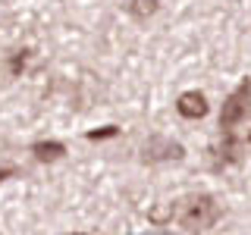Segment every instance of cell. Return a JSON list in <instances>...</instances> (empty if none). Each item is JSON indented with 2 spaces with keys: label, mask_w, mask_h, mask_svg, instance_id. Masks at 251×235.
<instances>
[{
  "label": "cell",
  "mask_w": 251,
  "mask_h": 235,
  "mask_svg": "<svg viewBox=\"0 0 251 235\" xmlns=\"http://www.w3.org/2000/svg\"><path fill=\"white\" fill-rule=\"evenodd\" d=\"M223 216V207L210 194H185L170 207V219H176L188 232H204Z\"/></svg>",
  "instance_id": "obj_1"
},
{
  "label": "cell",
  "mask_w": 251,
  "mask_h": 235,
  "mask_svg": "<svg viewBox=\"0 0 251 235\" xmlns=\"http://www.w3.org/2000/svg\"><path fill=\"white\" fill-rule=\"evenodd\" d=\"M248 107H251V82L245 78V82L223 100V110H220V129H226V132L235 129V125L248 116Z\"/></svg>",
  "instance_id": "obj_2"
},
{
  "label": "cell",
  "mask_w": 251,
  "mask_h": 235,
  "mask_svg": "<svg viewBox=\"0 0 251 235\" xmlns=\"http://www.w3.org/2000/svg\"><path fill=\"white\" fill-rule=\"evenodd\" d=\"M185 157V147L173 138H148L141 144V160L145 163H170V160H182Z\"/></svg>",
  "instance_id": "obj_3"
},
{
  "label": "cell",
  "mask_w": 251,
  "mask_h": 235,
  "mask_svg": "<svg viewBox=\"0 0 251 235\" xmlns=\"http://www.w3.org/2000/svg\"><path fill=\"white\" fill-rule=\"evenodd\" d=\"M176 110L185 119H201V116H207V97L201 91H185V94H179Z\"/></svg>",
  "instance_id": "obj_4"
},
{
  "label": "cell",
  "mask_w": 251,
  "mask_h": 235,
  "mask_svg": "<svg viewBox=\"0 0 251 235\" xmlns=\"http://www.w3.org/2000/svg\"><path fill=\"white\" fill-rule=\"evenodd\" d=\"M120 3H123V10L138 22H148L157 10H160V0H120Z\"/></svg>",
  "instance_id": "obj_5"
},
{
  "label": "cell",
  "mask_w": 251,
  "mask_h": 235,
  "mask_svg": "<svg viewBox=\"0 0 251 235\" xmlns=\"http://www.w3.org/2000/svg\"><path fill=\"white\" fill-rule=\"evenodd\" d=\"M31 154L41 163H50V160H60V157L66 154V147H63L60 141H35V144H31Z\"/></svg>",
  "instance_id": "obj_6"
},
{
  "label": "cell",
  "mask_w": 251,
  "mask_h": 235,
  "mask_svg": "<svg viewBox=\"0 0 251 235\" xmlns=\"http://www.w3.org/2000/svg\"><path fill=\"white\" fill-rule=\"evenodd\" d=\"M28 60H31V50H16L13 60H10V72L13 75H22L28 69Z\"/></svg>",
  "instance_id": "obj_7"
},
{
  "label": "cell",
  "mask_w": 251,
  "mask_h": 235,
  "mask_svg": "<svg viewBox=\"0 0 251 235\" xmlns=\"http://www.w3.org/2000/svg\"><path fill=\"white\" fill-rule=\"evenodd\" d=\"M116 135V129L113 125H104V129H94V132H88V141H98V138H113Z\"/></svg>",
  "instance_id": "obj_8"
},
{
  "label": "cell",
  "mask_w": 251,
  "mask_h": 235,
  "mask_svg": "<svg viewBox=\"0 0 251 235\" xmlns=\"http://www.w3.org/2000/svg\"><path fill=\"white\" fill-rule=\"evenodd\" d=\"M13 176H16L13 166H3V169H0V182H6V179H13Z\"/></svg>",
  "instance_id": "obj_9"
},
{
  "label": "cell",
  "mask_w": 251,
  "mask_h": 235,
  "mask_svg": "<svg viewBox=\"0 0 251 235\" xmlns=\"http://www.w3.org/2000/svg\"><path fill=\"white\" fill-rule=\"evenodd\" d=\"M73 235H85V232H73Z\"/></svg>",
  "instance_id": "obj_10"
}]
</instances>
